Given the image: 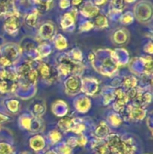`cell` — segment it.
Here are the masks:
<instances>
[{"label":"cell","instance_id":"6da1fadb","mask_svg":"<svg viewBox=\"0 0 153 154\" xmlns=\"http://www.w3.org/2000/svg\"><path fill=\"white\" fill-rule=\"evenodd\" d=\"M140 17L139 19H146L148 18V17H151L152 14V9L151 6H148V3H146L144 2H140L139 4L135 7V15L136 17H139L141 14Z\"/></svg>","mask_w":153,"mask_h":154},{"label":"cell","instance_id":"7a4b0ae2","mask_svg":"<svg viewBox=\"0 0 153 154\" xmlns=\"http://www.w3.org/2000/svg\"><path fill=\"white\" fill-rule=\"evenodd\" d=\"M19 19L16 15H11V16L8 17L4 22V28H5L6 31L10 34L16 32L19 29Z\"/></svg>","mask_w":153,"mask_h":154},{"label":"cell","instance_id":"3957f363","mask_svg":"<svg viewBox=\"0 0 153 154\" xmlns=\"http://www.w3.org/2000/svg\"><path fill=\"white\" fill-rule=\"evenodd\" d=\"M81 13L86 17H94L98 13V8L91 2H86L81 8Z\"/></svg>","mask_w":153,"mask_h":154},{"label":"cell","instance_id":"277c9868","mask_svg":"<svg viewBox=\"0 0 153 154\" xmlns=\"http://www.w3.org/2000/svg\"><path fill=\"white\" fill-rule=\"evenodd\" d=\"M39 72H40V76L42 78L44 79L50 80L51 79V75L53 73L52 72V69L48 65L46 64H41L39 66Z\"/></svg>","mask_w":153,"mask_h":154},{"label":"cell","instance_id":"5b68a950","mask_svg":"<svg viewBox=\"0 0 153 154\" xmlns=\"http://www.w3.org/2000/svg\"><path fill=\"white\" fill-rule=\"evenodd\" d=\"M10 4V0H0V15L7 13Z\"/></svg>","mask_w":153,"mask_h":154},{"label":"cell","instance_id":"8992f818","mask_svg":"<svg viewBox=\"0 0 153 154\" xmlns=\"http://www.w3.org/2000/svg\"><path fill=\"white\" fill-rule=\"evenodd\" d=\"M74 22V17L70 14H65L63 16L62 20V25L63 27H67L68 26L70 25L73 23Z\"/></svg>","mask_w":153,"mask_h":154},{"label":"cell","instance_id":"52a82bcc","mask_svg":"<svg viewBox=\"0 0 153 154\" xmlns=\"http://www.w3.org/2000/svg\"><path fill=\"white\" fill-rule=\"evenodd\" d=\"M36 22H37V14L34 13L31 14L28 16H27L26 17V23L27 24H28L29 26H34L36 24Z\"/></svg>","mask_w":153,"mask_h":154},{"label":"cell","instance_id":"ba28073f","mask_svg":"<svg viewBox=\"0 0 153 154\" xmlns=\"http://www.w3.org/2000/svg\"><path fill=\"white\" fill-rule=\"evenodd\" d=\"M107 23V21H106V17H104L102 15H100V16L97 17L95 18V24L97 26H98L99 27L105 26Z\"/></svg>","mask_w":153,"mask_h":154},{"label":"cell","instance_id":"9c48e42d","mask_svg":"<svg viewBox=\"0 0 153 154\" xmlns=\"http://www.w3.org/2000/svg\"><path fill=\"white\" fill-rule=\"evenodd\" d=\"M125 0H112V4L116 9H122L124 7Z\"/></svg>","mask_w":153,"mask_h":154},{"label":"cell","instance_id":"30bf717a","mask_svg":"<svg viewBox=\"0 0 153 154\" xmlns=\"http://www.w3.org/2000/svg\"><path fill=\"white\" fill-rule=\"evenodd\" d=\"M69 5H70V2L68 0H61V2H60V6L63 8L68 7Z\"/></svg>","mask_w":153,"mask_h":154},{"label":"cell","instance_id":"8fae6325","mask_svg":"<svg viewBox=\"0 0 153 154\" xmlns=\"http://www.w3.org/2000/svg\"><path fill=\"white\" fill-rule=\"evenodd\" d=\"M82 0H71V2L74 5H79L82 3Z\"/></svg>","mask_w":153,"mask_h":154},{"label":"cell","instance_id":"7c38bea8","mask_svg":"<svg viewBox=\"0 0 153 154\" xmlns=\"http://www.w3.org/2000/svg\"><path fill=\"white\" fill-rule=\"evenodd\" d=\"M127 2H134V0H126Z\"/></svg>","mask_w":153,"mask_h":154}]
</instances>
